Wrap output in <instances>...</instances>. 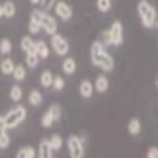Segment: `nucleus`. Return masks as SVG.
Returning <instances> with one entry per match:
<instances>
[{"label": "nucleus", "instance_id": "28", "mask_svg": "<svg viewBox=\"0 0 158 158\" xmlns=\"http://www.w3.org/2000/svg\"><path fill=\"white\" fill-rule=\"evenodd\" d=\"M41 122H42V125H43L44 128H49V127H52V124H53L55 120H53V118H52V115L47 111V113L42 116V120H41Z\"/></svg>", "mask_w": 158, "mask_h": 158}, {"label": "nucleus", "instance_id": "13", "mask_svg": "<svg viewBox=\"0 0 158 158\" xmlns=\"http://www.w3.org/2000/svg\"><path fill=\"white\" fill-rule=\"evenodd\" d=\"M39 157L41 158H51L52 157V148L47 139H43L39 143Z\"/></svg>", "mask_w": 158, "mask_h": 158}, {"label": "nucleus", "instance_id": "16", "mask_svg": "<svg viewBox=\"0 0 158 158\" xmlns=\"http://www.w3.org/2000/svg\"><path fill=\"white\" fill-rule=\"evenodd\" d=\"M15 64L13 63V61L10 58H4L2 61V63H0V70H2V72L4 75H10L13 72V70H14Z\"/></svg>", "mask_w": 158, "mask_h": 158}, {"label": "nucleus", "instance_id": "34", "mask_svg": "<svg viewBox=\"0 0 158 158\" xmlns=\"http://www.w3.org/2000/svg\"><path fill=\"white\" fill-rule=\"evenodd\" d=\"M8 128H6V124H5V120H4V116H0V130L2 131H5Z\"/></svg>", "mask_w": 158, "mask_h": 158}, {"label": "nucleus", "instance_id": "31", "mask_svg": "<svg viewBox=\"0 0 158 158\" xmlns=\"http://www.w3.org/2000/svg\"><path fill=\"white\" fill-rule=\"evenodd\" d=\"M28 29H29V32L32 33V34H35V33H38L39 32V29H41V24H39L38 22H35V20H29V24H28Z\"/></svg>", "mask_w": 158, "mask_h": 158}, {"label": "nucleus", "instance_id": "36", "mask_svg": "<svg viewBox=\"0 0 158 158\" xmlns=\"http://www.w3.org/2000/svg\"><path fill=\"white\" fill-rule=\"evenodd\" d=\"M3 17V10H2V5H0V18Z\"/></svg>", "mask_w": 158, "mask_h": 158}, {"label": "nucleus", "instance_id": "26", "mask_svg": "<svg viewBox=\"0 0 158 158\" xmlns=\"http://www.w3.org/2000/svg\"><path fill=\"white\" fill-rule=\"evenodd\" d=\"M98 9L99 11L101 13H106L110 10L111 8V3H110V0H98Z\"/></svg>", "mask_w": 158, "mask_h": 158}, {"label": "nucleus", "instance_id": "33", "mask_svg": "<svg viewBox=\"0 0 158 158\" xmlns=\"http://www.w3.org/2000/svg\"><path fill=\"white\" fill-rule=\"evenodd\" d=\"M147 157H148V158H157V157H158L157 147H152V148H149V151H148V153H147Z\"/></svg>", "mask_w": 158, "mask_h": 158}, {"label": "nucleus", "instance_id": "15", "mask_svg": "<svg viewBox=\"0 0 158 158\" xmlns=\"http://www.w3.org/2000/svg\"><path fill=\"white\" fill-rule=\"evenodd\" d=\"M35 48H37V55L41 58H47L49 56V49H48V46L46 44V42H43V41L35 42Z\"/></svg>", "mask_w": 158, "mask_h": 158}, {"label": "nucleus", "instance_id": "12", "mask_svg": "<svg viewBox=\"0 0 158 158\" xmlns=\"http://www.w3.org/2000/svg\"><path fill=\"white\" fill-rule=\"evenodd\" d=\"M2 10H3V15L6 18H13L15 15V4L11 2V0H6V2L2 5Z\"/></svg>", "mask_w": 158, "mask_h": 158}, {"label": "nucleus", "instance_id": "14", "mask_svg": "<svg viewBox=\"0 0 158 158\" xmlns=\"http://www.w3.org/2000/svg\"><path fill=\"white\" fill-rule=\"evenodd\" d=\"M62 70L66 75H72L76 71V61L73 58H66L62 63Z\"/></svg>", "mask_w": 158, "mask_h": 158}, {"label": "nucleus", "instance_id": "20", "mask_svg": "<svg viewBox=\"0 0 158 158\" xmlns=\"http://www.w3.org/2000/svg\"><path fill=\"white\" fill-rule=\"evenodd\" d=\"M128 131L131 134V135H137L139 134V131H140V122L137 119V118H133L129 124H128Z\"/></svg>", "mask_w": 158, "mask_h": 158}, {"label": "nucleus", "instance_id": "5", "mask_svg": "<svg viewBox=\"0 0 158 158\" xmlns=\"http://www.w3.org/2000/svg\"><path fill=\"white\" fill-rule=\"evenodd\" d=\"M51 46L52 48L55 49V52L58 55V56H66L69 53V43L60 34L55 33V34H52V38H51Z\"/></svg>", "mask_w": 158, "mask_h": 158}, {"label": "nucleus", "instance_id": "11", "mask_svg": "<svg viewBox=\"0 0 158 158\" xmlns=\"http://www.w3.org/2000/svg\"><path fill=\"white\" fill-rule=\"evenodd\" d=\"M95 89H96L98 93H100V94L105 93V91L109 89V80L106 78V76H104V75L98 76L96 81H95Z\"/></svg>", "mask_w": 158, "mask_h": 158}, {"label": "nucleus", "instance_id": "2", "mask_svg": "<svg viewBox=\"0 0 158 158\" xmlns=\"http://www.w3.org/2000/svg\"><path fill=\"white\" fill-rule=\"evenodd\" d=\"M138 14L140 17L142 24L146 28H153L157 24V11L152 4H149L147 0H139L137 5Z\"/></svg>", "mask_w": 158, "mask_h": 158}, {"label": "nucleus", "instance_id": "24", "mask_svg": "<svg viewBox=\"0 0 158 158\" xmlns=\"http://www.w3.org/2000/svg\"><path fill=\"white\" fill-rule=\"evenodd\" d=\"M38 61H39L38 55H35V53H27V57H25V63H27L28 67L34 69L35 66L38 64Z\"/></svg>", "mask_w": 158, "mask_h": 158}, {"label": "nucleus", "instance_id": "9", "mask_svg": "<svg viewBox=\"0 0 158 158\" xmlns=\"http://www.w3.org/2000/svg\"><path fill=\"white\" fill-rule=\"evenodd\" d=\"M20 47L25 53H35L37 55V48H35V42L32 41V38L28 35H24L22 38Z\"/></svg>", "mask_w": 158, "mask_h": 158}, {"label": "nucleus", "instance_id": "23", "mask_svg": "<svg viewBox=\"0 0 158 158\" xmlns=\"http://www.w3.org/2000/svg\"><path fill=\"white\" fill-rule=\"evenodd\" d=\"M23 98V91H22V87L18 86V85H14L10 90V99L13 101H19L20 99Z\"/></svg>", "mask_w": 158, "mask_h": 158}, {"label": "nucleus", "instance_id": "18", "mask_svg": "<svg viewBox=\"0 0 158 158\" xmlns=\"http://www.w3.org/2000/svg\"><path fill=\"white\" fill-rule=\"evenodd\" d=\"M28 101H29L31 105H33V106H38V105L42 102L41 93H39L38 90H32L29 93V96H28Z\"/></svg>", "mask_w": 158, "mask_h": 158}, {"label": "nucleus", "instance_id": "10", "mask_svg": "<svg viewBox=\"0 0 158 158\" xmlns=\"http://www.w3.org/2000/svg\"><path fill=\"white\" fill-rule=\"evenodd\" d=\"M93 93H94V86L89 80H84L81 84H80V94L82 98L85 99H89L93 96Z\"/></svg>", "mask_w": 158, "mask_h": 158}, {"label": "nucleus", "instance_id": "6", "mask_svg": "<svg viewBox=\"0 0 158 158\" xmlns=\"http://www.w3.org/2000/svg\"><path fill=\"white\" fill-rule=\"evenodd\" d=\"M109 33V41L110 44L113 46H120L123 43V24L119 20H115L111 27Z\"/></svg>", "mask_w": 158, "mask_h": 158}, {"label": "nucleus", "instance_id": "17", "mask_svg": "<svg viewBox=\"0 0 158 158\" xmlns=\"http://www.w3.org/2000/svg\"><path fill=\"white\" fill-rule=\"evenodd\" d=\"M18 158H34L35 157V151L33 147H23L18 151L17 153Z\"/></svg>", "mask_w": 158, "mask_h": 158}, {"label": "nucleus", "instance_id": "25", "mask_svg": "<svg viewBox=\"0 0 158 158\" xmlns=\"http://www.w3.org/2000/svg\"><path fill=\"white\" fill-rule=\"evenodd\" d=\"M48 113L52 115V118H53L55 122H58L61 119V108L58 106L57 104L51 105V108L48 109Z\"/></svg>", "mask_w": 158, "mask_h": 158}, {"label": "nucleus", "instance_id": "21", "mask_svg": "<svg viewBox=\"0 0 158 158\" xmlns=\"http://www.w3.org/2000/svg\"><path fill=\"white\" fill-rule=\"evenodd\" d=\"M48 143H49L52 151H58L62 147V138L58 134H55L51 137V139H48Z\"/></svg>", "mask_w": 158, "mask_h": 158}, {"label": "nucleus", "instance_id": "1", "mask_svg": "<svg viewBox=\"0 0 158 158\" xmlns=\"http://www.w3.org/2000/svg\"><path fill=\"white\" fill-rule=\"evenodd\" d=\"M90 57H91V62H93L95 66H99L101 67L105 72H110L114 70L115 62L113 60V57L105 51L104 46L101 42L95 41L93 44H91L90 48Z\"/></svg>", "mask_w": 158, "mask_h": 158}, {"label": "nucleus", "instance_id": "30", "mask_svg": "<svg viewBox=\"0 0 158 158\" xmlns=\"http://www.w3.org/2000/svg\"><path fill=\"white\" fill-rule=\"evenodd\" d=\"M10 143V138L9 135L5 133V131H2L0 133V148H6Z\"/></svg>", "mask_w": 158, "mask_h": 158}, {"label": "nucleus", "instance_id": "35", "mask_svg": "<svg viewBox=\"0 0 158 158\" xmlns=\"http://www.w3.org/2000/svg\"><path fill=\"white\" fill-rule=\"evenodd\" d=\"M29 2H31L32 4H38L39 2H41V0H29Z\"/></svg>", "mask_w": 158, "mask_h": 158}, {"label": "nucleus", "instance_id": "37", "mask_svg": "<svg viewBox=\"0 0 158 158\" xmlns=\"http://www.w3.org/2000/svg\"><path fill=\"white\" fill-rule=\"evenodd\" d=\"M0 133H2V130H0Z\"/></svg>", "mask_w": 158, "mask_h": 158}, {"label": "nucleus", "instance_id": "27", "mask_svg": "<svg viewBox=\"0 0 158 158\" xmlns=\"http://www.w3.org/2000/svg\"><path fill=\"white\" fill-rule=\"evenodd\" d=\"M11 51V42L9 39H2V42H0V52H2L3 55H6Z\"/></svg>", "mask_w": 158, "mask_h": 158}, {"label": "nucleus", "instance_id": "29", "mask_svg": "<svg viewBox=\"0 0 158 158\" xmlns=\"http://www.w3.org/2000/svg\"><path fill=\"white\" fill-rule=\"evenodd\" d=\"M52 86H53L56 90H62L64 87V80H63L61 76H56V77H53Z\"/></svg>", "mask_w": 158, "mask_h": 158}, {"label": "nucleus", "instance_id": "32", "mask_svg": "<svg viewBox=\"0 0 158 158\" xmlns=\"http://www.w3.org/2000/svg\"><path fill=\"white\" fill-rule=\"evenodd\" d=\"M55 2H56V0H41L39 3L42 4L43 8H46V9H51L52 6L55 5Z\"/></svg>", "mask_w": 158, "mask_h": 158}, {"label": "nucleus", "instance_id": "22", "mask_svg": "<svg viewBox=\"0 0 158 158\" xmlns=\"http://www.w3.org/2000/svg\"><path fill=\"white\" fill-rule=\"evenodd\" d=\"M52 81H53V75L51 71H44L41 75V84L43 87H49L52 86Z\"/></svg>", "mask_w": 158, "mask_h": 158}, {"label": "nucleus", "instance_id": "4", "mask_svg": "<svg viewBox=\"0 0 158 158\" xmlns=\"http://www.w3.org/2000/svg\"><path fill=\"white\" fill-rule=\"evenodd\" d=\"M67 147H69V152L70 156L72 158H82L85 154V149H84V144L82 140L78 138L77 135L72 134L67 139Z\"/></svg>", "mask_w": 158, "mask_h": 158}, {"label": "nucleus", "instance_id": "7", "mask_svg": "<svg viewBox=\"0 0 158 158\" xmlns=\"http://www.w3.org/2000/svg\"><path fill=\"white\" fill-rule=\"evenodd\" d=\"M41 27L44 28L46 33L49 35L57 33V23L55 18H52L51 15L46 14V13H42L41 15Z\"/></svg>", "mask_w": 158, "mask_h": 158}, {"label": "nucleus", "instance_id": "8", "mask_svg": "<svg viewBox=\"0 0 158 158\" xmlns=\"http://www.w3.org/2000/svg\"><path fill=\"white\" fill-rule=\"evenodd\" d=\"M55 11H56V14H57L62 20H69V19H71V17H72V9H71V6H70L67 3H64V2H58V3H56V5H55Z\"/></svg>", "mask_w": 158, "mask_h": 158}, {"label": "nucleus", "instance_id": "19", "mask_svg": "<svg viewBox=\"0 0 158 158\" xmlns=\"http://www.w3.org/2000/svg\"><path fill=\"white\" fill-rule=\"evenodd\" d=\"M13 76H14V78L17 81H23L25 75H27V70H25V67L23 64H18L14 67V70H13Z\"/></svg>", "mask_w": 158, "mask_h": 158}, {"label": "nucleus", "instance_id": "3", "mask_svg": "<svg viewBox=\"0 0 158 158\" xmlns=\"http://www.w3.org/2000/svg\"><path fill=\"white\" fill-rule=\"evenodd\" d=\"M25 116H27V109H25L23 105H19V106L11 109L10 111H8L5 115H4V120H5V124H6V128L8 129H11L17 127L18 124H20Z\"/></svg>", "mask_w": 158, "mask_h": 158}]
</instances>
